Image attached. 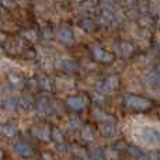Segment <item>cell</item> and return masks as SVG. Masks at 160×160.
<instances>
[{"instance_id":"1","label":"cell","mask_w":160,"mask_h":160,"mask_svg":"<svg viewBox=\"0 0 160 160\" xmlns=\"http://www.w3.org/2000/svg\"><path fill=\"white\" fill-rule=\"evenodd\" d=\"M132 138L142 146L156 148L160 145V128L153 124L136 125L132 129Z\"/></svg>"},{"instance_id":"2","label":"cell","mask_w":160,"mask_h":160,"mask_svg":"<svg viewBox=\"0 0 160 160\" xmlns=\"http://www.w3.org/2000/svg\"><path fill=\"white\" fill-rule=\"evenodd\" d=\"M128 107L133 108V110H146L150 107V101L145 97H139V96H128L125 98Z\"/></svg>"},{"instance_id":"3","label":"cell","mask_w":160,"mask_h":160,"mask_svg":"<svg viewBox=\"0 0 160 160\" xmlns=\"http://www.w3.org/2000/svg\"><path fill=\"white\" fill-rule=\"evenodd\" d=\"M13 149H14V152H16V155H18L20 158H22V159H27V158H30V156H32V148L25 141H17L16 143L13 145Z\"/></svg>"},{"instance_id":"4","label":"cell","mask_w":160,"mask_h":160,"mask_svg":"<svg viewBox=\"0 0 160 160\" xmlns=\"http://www.w3.org/2000/svg\"><path fill=\"white\" fill-rule=\"evenodd\" d=\"M100 90L104 91V93H112V91L117 90V87H118V79L115 78V76H110V78H107L104 80V82L100 83Z\"/></svg>"},{"instance_id":"5","label":"cell","mask_w":160,"mask_h":160,"mask_svg":"<svg viewBox=\"0 0 160 160\" xmlns=\"http://www.w3.org/2000/svg\"><path fill=\"white\" fill-rule=\"evenodd\" d=\"M58 38H59V41H62L63 44L72 45L73 42H75V34H73V31L70 30L69 27H62V28H59V31H58Z\"/></svg>"},{"instance_id":"6","label":"cell","mask_w":160,"mask_h":160,"mask_svg":"<svg viewBox=\"0 0 160 160\" xmlns=\"http://www.w3.org/2000/svg\"><path fill=\"white\" fill-rule=\"evenodd\" d=\"M93 53H94V58L100 62H104V63H108V62H112L114 55L110 53L108 51L102 49L100 47H93Z\"/></svg>"},{"instance_id":"7","label":"cell","mask_w":160,"mask_h":160,"mask_svg":"<svg viewBox=\"0 0 160 160\" xmlns=\"http://www.w3.org/2000/svg\"><path fill=\"white\" fill-rule=\"evenodd\" d=\"M66 102H68V105L75 111H82L83 108L87 105V101H86L84 97H69Z\"/></svg>"},{"instance_id":"8","label":"cell","mask_w":160,"mask_h":160,"mask_svg":"<svg viewBox=\"0 0 160 160\" xmlns=\"http://www.w3.org/2000/svg\"><path fill=\"white\" fill-rule=\"evenodd\" d=\"M100 132L102 133L104 136H114L117 133V128L114 122H108V121H101V125H100Z\"/></svg>"},{"instance_id":"9","label":"cell","mask_w":160,"mask_h":160,"mask_svg":"<svg viewBox=\"0 0 160 160\" xmlns=\"http://www.w3.org/2000/svg\"><path fill=\"white\" fill-rule=\"evenodd\" d=\"M17 131H18V127H17L14 122H7V124L0 127V135L11 138V136H14L17 133Z\"/></svg>"},{"instance_id":"10","label":"cell","mask_w":160,"mask_h":160,"mask_svg":"<svg viewBox=\"0 0 160 160\" xmlns=\"http://www.w3.org/2000/svg\"><path fill=\"white\" fill-rule=\"evenodd\" d=\"M17 107V100L13 96H7L2 100V108L4 112H13Z\"/></svg>"},{"instance_id":"11","label":"cell","mask_w":160,"mask_h":160,"mask_svg":"<svg viewBox=\"0 0 160 160\" xmlns=\"http://www.w3.org/2000/svg\"><path fill=\"white\" fill-rule=\"evenodd\" d=\"M32 132H34V135H35L37 138H38V139H42V141L48 139V138H49V135H51L49 128L45 127V125H42V127H35V128L32 129Z\"/></svg>"},{"instance_id":"12","label":"cell","mask_w":160,"mask_h":160,"mask_svg":"<svg viewBox=\"0 0 160 160\" xmlns=\"http://www.w3.org/2000/svg\"><path fill=\"white\" fill-rule=\"evenodd\" d=\"M146 82L149 83L152 87L159 88V90H160V75H159V73L150 72L149 75H148V78H146Z\"/></svg>"},{"instance_id":"13","label":"cell","mask_w":160,"mask_h":160,"mask_svg":"<svg viewBox=\"0 0 160 160\" xmlns=\"http://www.w3.org/2000/svg\"><path fill=\"white\" fill-rule=\"evenodd\" d=\"M38 83H39V86H41V88H44V90H47V91L53 90L52 79L48 78V76H41V78L38 79Z\"/></svg>"},{"instance_id":"14","label":"cell","mask_w":160,"mask_h":160,"mask_svg":"<svg viewBox=\"0 0 160 160\" xmlns=\"http://www.w3.org/2000/svg\"><path fill=\"white\" fill-rule=\"evenodd\" d=\"M20 104H21L22 108H30L31 105L34 104L32 96H31L28 91H24V93L21 94V100H20Z\"/></svg>"},{"instance_id":"15","label":"cell","mask_w":160,"mask_h":160,"mask_svg":"<svg viewBox=\"0 0 160 160\" xmlns=\"http://www.w3.org/2000/svg\"><path fill=\"white\" fill-rule=\"evenodd\" d=\"M117 51H118L122 56H129L131 52H132V47H131L129 44H127V42H122L119 47H117Z\"/></svg>"},{"instance_id":"16","label":"cell","mask_w":160,"mask_h":160,"mask_svg":"<svg viewBox=\"0 0 160 160\" xmlns=\"http://www.w3.org/2000/svg\"><path fill=\"white\" fill-rule=\"evenodd\" d=\"M38 110H39V114H45L49 111V104H48V100L47 98H42L41 101L38 102Z\"/></svg>"},{"instance_id":"17","label":"cell","mask_w":160,"mask_h":160,"mask_svg":"<svg viewBox=\"0 0 160 160\" xmlns=\"http://www.w3.org/2000/svg\"><path fill=\"white\" fill-rule=\"evenodd\" d=\"M62 68H65L68 70H76L78 69V63L75 61H72V59H66V61H63V66Z\"/></svg>"},{"instance_id":"18","label":"cell","mask_w":160,"mask_h":160,"mask_svg":"<svg viewBox=\"0 0 160 160\" xmlns=\"http://www.w3.org/2000/svg\"><path fill=\"white\" fill-rule=\"evenodd\" d=\"M83 138H84V139H93V135H91L90 127H86L84 129H83Z\"/></svg>"},{"instance_id":"19","label":"cell","mask_w":160,"mask_h":160,"mask_svg":"<svg viewBox=\"0 0 160 160\" xmlns=\"http://www.w3.org/2000/svg\"><path fill=\"white\" fill-rule=\"evenodd\" d=\"M73 127H75V128H78V127H79V119H78V118H75V119L70 118L69 128H70V129H73Z\"/></svg>"},{"instance_id":"20","label":"cell","mask_w":160,"mask_h":160,"mask_svg":"<svg viewBox=\"0 0 160 160\" xmlns=\"http://www.w3.org/2000/svg\"><path fill=\"white\" fill-rule=\"evenodd\" d=\"M2 155H3V152H2V146H0V158H2Z\"/></svg>"},{"instance_id":"21","label":"cell","mask_w":160,"mask_h":160,"mask_svg":"<svg viewBox=\"0 0 160 160\" xmlns=\"http://www.w3.org/2000/svg\"><path fill=\"white\" fill-rule=\"evenodd\" d=\"M0 20H2V14H0Z\"/></svg>"},{"instance_id":"22","label":"cell","mask_w":160,"mask_h":160,"mask_svg":"<svg viewBox=\"0 0 160 160\" xmlns=\"http://www.w3.org/2000/svg\"><path fill=\"white\" fill-rule=\"evenodd\" d=\"M159 160H160V155H159Z\"/></svg>"},{"instance_id":"23","label":"cell","mask_w":160,"mask_h":160,"mask_svg":"<svg viewBox=\"0 0 160 160\" xmlns=\"http://www.w3.org/2000/svg\"><path fill=\"white\" fill-rule=\"evenodd\" d=\"M0 58H2V55H0Z\"/></svg>"}]
</instances>
